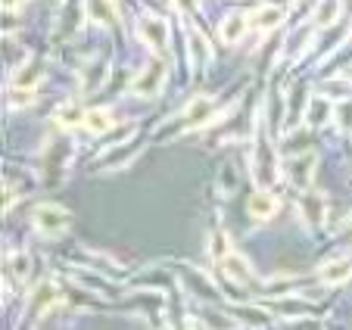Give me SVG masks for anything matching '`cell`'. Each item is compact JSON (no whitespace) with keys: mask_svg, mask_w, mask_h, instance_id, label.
I'll return each mask as SVG.
<instances>
[{"mask_svg":"<svg viewBox=\"0 0 352 330\" xmlns=\"http://www.w3.org/2000/svg\"><path fill=\"white\" fill-rule=\"evenodd\" d=\"M66 225H69V215H66V209H60V206L47 203V206H38V209H34V228H38L41 234H47V237L63 234Z\"/></svg>","mask_w":352,"mask_h":330,"instance_id":"cell-1","label":"cell"},{"mask_svg":"<svg viewBox=\"0 0 352 330\" xmlns=\"http://www.w3.org/2000/svg\"><path fill=\"white\" fill-rule=\"evenodd\" d=\"M253 178H256V184H272V181L278 178L272 146L265 144V138H262V134H259V144H256V156H253Z\"/></svg>","mask_w":352,"mask_h":330,"instance_id":"cell-2","label":"cell"},{"mask_svg":"<svg viewBox=\"0 0 352 330\" xmlns=\"http://www.w3.org/2000/svg\"><path fill=\"white\" fill-rule=\"evenodd\" d=\"M312 175H315V153H306V156H296L287 162V178H290V184H296L299 190H309Z\"/></svg>","mask_w":352,"mask_h":330,"instance_id":"cell-3","label":"cell"},{"mask_svg":"<svg viewBox=\"0 0 352 330\" xmlns=\"http://www.w3.org/2000/svg\"><path fill=\"white\" fill-rule=\"evenodd\" d=\"M250 215L253 218H259V221H268V218H274L278 215V209H280V199L274 197L272 190H259V193H253L250 197Z\"/></svg>","mask_w":352,"mask_h":330,"instance_id":"cell-4","label":"cell"},{"mask_svg":"<svg viewBox=\"0 0 352 330\" xmlns=\"http://www.w3.org/2000/svg\"><path fill=\"white\" fill-rule=\"evenodd\" d=\"M162 78H166V66L162 63H153V66L146 69V72H140L138 78H134V94H144V97H153L156 91L162 87Z\"/></svg>","mask_w":352,"mask_h":330,"instance_id":"cell-5","label":"cell"},{"mask_svg":"<svg viewBox=\"0 0 352 330\" xmlns=\"http://www.w3.org/2000/svg\"><path fill=\"white\" fill-rule=\"evenodd\" d=\"M138 32L144 34V41L153 50H162L166 47V38H168V28H166V22L162 19H153V16H144L140 19V25H138Z\"/></svg>","mask_w":352,"mask_h":330,"instance_id":"cell-6","label":"cell"},{"mask_svg":"<svg viewBox=\"0 0 352 330\" xmlns=\"http://www.w3.org/2000/svg\"><path fill=\"white\" fill-rule=\"evenodd\" d=\"M221 268H225L237 284H250V280H253V268H250V262H246L243 256H237V252H228V256L221 258Z\"/></svg>","mask_w":352,"mask_h":330,"instance_id":"cell-7","label":"cell"},{"mask_svg":"<svg viewBox=\"0 0 352 330\" xmlns=\"http://www.w3.org/2000/svg\"><path fill=\"white\" fill-rule=\"evenodd\" d=\"M215 119V106L209 103V100H193V106L187 109V125L190 128H203L206 122H212Z\"/></svg>","mask_w":352,"mask_h":330,"instance_id":"cell-8","label":"cell"},{"mask_svg":"<svg viewBox=\"0 0 352 330\" xmlns=\"http://www.w3.org/2000/svg\"><path fill=\"white\" fill-rule=\"evenodd\" d=\"M318 278H321V284H327V287L343 284L346 278H352V265L349 262H327L324 268L318 271Z\"/></svg>","mask_w":352,"mask_h":330,"instance_id":"cell-9","label":"cell"},{"mask_svg":"<svg viewBox=\"0 0 352 330\" xmlns=\"http://www.w3.org/2000/svg\"><path fill=\"white\" fill-rule=\"evenodd\" d=\"M113 125H116V119H113V113H109V109H87L85 128L91 134H103V131H109Z\"/></svg>","mask_w":352,"mask_h":330,"instance_id":"cell-10","label":"cell"},{"mask_svg":"<svg viewBox=\"0 0 352 330\" xmlns=\"http://www.w3.org/2000/svg\"><path fill=\"white\" fill-rule=\"evenodd\" d=\"M302 215H306V221H315V225H318L321 218H324V197L306 193V197H302Z\"/></svg>","mask_w":352,"mask_h":330,"instance_id":"cell-11","label":"cell"},{"mask_svg":"<svg viewBox=\"0 0 352 330\" xmlns=\"http://www.w3.org/2000/svg\"><path fill=\"white\" fill-rule=\"evenodd\" d=\"M243 28H246V19L240 13H231L225 22H221V38L225 41H237L240 34H243Z\"/></svg>","mask_w":352,"mask_h":330,"instance_id":"cell-12","label":"cell"},{"mask_svg":"<svg viewBox=\"0 0 352 330\" xmlns=\"http://www.w3.org/2000/svg\"><path fill=\"white\" fill-rule=\"evenodd\" d=\"M85 116L87 113H81L78 106H63L60 113H56V122L63 128H78V125H85Z\"/></svg>","mask_w":352,"mask_h":330,"instance_id":"cell-13","label":"cell"},{"mask_svg":"<svg viewBox=\"0 0 352 330\" xmlns=\"http://www.w3.org/2000/svg\"><path fill=\"white\" fill-rule=\"evenodd\" d=\"M278 22H280V10H274V7L259 10V16H256V25H262V28H272Z\"/></svg>","mask_w":352,"mask_h":330,"instance_id":"cell-14","label":"cell"},{"mask_svg":"<svg viewBox=\"0 0 352 330\" xmlns=\"http://www.w3.org/2000/svg\"><path fill=\"white\" fill-rule=\"evenodd\" d=\"M209 252H212V256L219 258V262L228 256V252H231V250H228V237H225V234H221V231L212 237V243H209Z\"/></svg>","mask_w":352,"mask_h":330,"instance_id":"cell-15","label":"cell"},{"mask_svg":"<svg viewBox=\"0 0 352 330\" xmlns=\"http://www.w3.org/2000/svg\"><path fill=\"white\" fill-rule=\"evenodd\" d=\"M337 7H340L337 0H324V7L318 10V22H321V25H327V22L337 16Z\"/></svg>","mask_w":352,"mask_h":330,"instance_id":"cell-16","label":"cell"},{"mask_svg":"<svg viewBox=\"0 0 352 330\" xmlns=\"http://www.w3.org/2000/svg\"><path fill=\"white\" fill-rule=\"evenodd\" d=\"M337 122L343 128H352V103H340L337 106Z\"/></svg>","mask_w":352,"mask_h":330,"instance_id":"cell-17","label":"cell"},{"mask_svg":"<svg viewBox=\"0 0 352 330\" xmlns=\"http://www.w3.org/2000/svg\"><path fill=\"white\" fill-rule=\"evenodd\" d=\"M13 271H16V278H19V280L28 274V256H25V252H19V256L13 258Z\"/></svg>","mask_w":352,"mask_h":330,"instance_id":"cell-18","label":"cell"},{"mask_svg":"<svg viewBox=\"0 0 352 330\" xmlns=\"http://www.w3.org/2000/svg\"><path fill=\"white\" fill-rule=\"evenodd\" d=\"M193 3H197V0H178V7H184V10H187V7H193Z\"/></svg>","mask_w":352,"mask_h":330,"instance_id":"cell-19","label":"cell"}]
</instances>
